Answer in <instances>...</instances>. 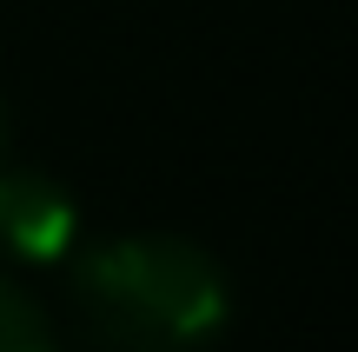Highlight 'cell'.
<instances>
[{"label":"cell","instance_id":"6da1fadb","mask_svg":"<svg viewBox=\"0 0 358 352\" xmlns=\"http://www.w3.org/2000/svg\"><path fill=\"white\" fill-rule=\"evenodd\" d=\"M73 300L120 352H199L232 306L219 260L173 233H133L80 253Z\"/></svg>","mask_w":358,"mask_h":352},{"label":"cell","instance_id":"7a4b0ae2","mask_svg":"<svg viewBox=\"0 0 358 352\" xmlns=\"http://www.w3.org/2000/svg\"><path fill=\"white\" fill-rule=\"evenodd\" d=\"M80 239V206L40 167L0 160V253L7 260H66Z\"/></svg>","mask_w":358,"mask_h":352},{"label":"cell","instance_id":"3957f363","mask_svg":"<svg viewBox=\"0 0 358 352\" xmlns=\"http://www.w3.org/2000/svg\"><path fill=\"white\" fill-rule=\"evenodd\" d=\"M0 352H60L47 332V313L13 279H0Z\"/></svg>","mask_w":358,"mask_h":352},{"label":"cell","instance_id":"277c9868","mask_svg":"<svg viewBox=\"0 0 358 352\" xmlns=\"http://www.w3.org/2000/svg\"><path fill=\"white\" fill-rule=\"evenodd\" d=\"M7 146H13V120H7V100H0V160H7Z\"/></svg>","mask_w":358,"mask_h":352}]
</instances>
